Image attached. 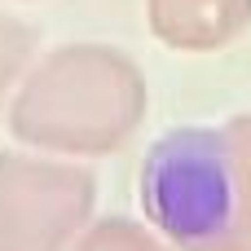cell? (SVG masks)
Listing matches in <instances>:
<instances>
[{
  "mask_svg": "<svg viewBox=\"0 0 251 251\" xmlns=\"http://www.w3.org/2000/svg\"><path fill=\"white\" fill-rule=\"evenodd\" d=\"M141 119V88L119 62H57L13 110V132L57 154H106Z\"/></svg>",
  "mask_w": 251,
  "mask_h": 251,
  "instance_id": "7a4b0ae2",
  "label": "cell"
},
{
  "mask_svg": "<svg viewBox=\"0 0 251 251\" xmlns=\"http://www.w3.org/2000/svg\"><path fill=\"white\" fill-rule=\"evenodd\" d=\"M141 199L176 251H251V115L172 132L150 150Z\"/></svg>",
  "mask_w": 251,
  "mask_h": 251,
  "instance_id": "6da1fadb",
  "label": "cell"
},
{
  "mask_svg": "<svg viewBox=\"0 0 251 251\" xmlns=\"http://www.w3.org/2000/svg\"><path fill=\"white\" fill-rule=\"evenodd\" d=\"M71 251H172L168 243H159L150 229L132 225V221H101L93 229H84Z\"/></svg>",
  "mask_w": 251,
  "mask_h": 251,
  "instance_id": "277c9868",
  "label": "cell"
},
{
  "mask_svg": "<svg viewBox=\"0 0 251 251\" xmlns=\"http://www.w3.org/2000/svg\"><path fill=\"white\" fill-rule=\"evenodd\" d=\"M84 168L0 154V251H66L93 216Z\"/></svg>",
  "mask_w": 251,
  "mask_h": 251,
  "instance_id": "3957f363",
  "label": "cell"
}]
</instances>
